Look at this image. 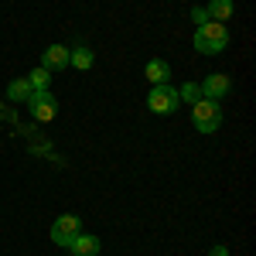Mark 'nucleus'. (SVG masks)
I'll return each mask as SVG.
<instances>
[{"instance_id":"f8f14e48","label":"nucleus","mask_w":256,"mask_h":256,"mask_svg":"<svg viewBox=\"0 0 256 256\" xmlns=\"http://www.w3.org/2000/svg\"><path fill=\"white\" fill-rule=\"evenodd\" d=\"M28 86H31V89H48V86H52V72L38 65V68H34V72L28 76Z\"/></svg>"},{"instance_id":"6e6552de","label":"nucleus","mask_w":256,"mask_h":256,"mask_svg":"<svg viewBox=\"0 0 256 256\" xmlns=\"http://www.w3.org/2000/svg\"><path fill=\"white\" fill-rule=\"evenodd\" d=\"M72 256H96L99 253V236H89V232H79V236L72 239L68 246H65Z\"/></svg>"},{"instance_id":"2eb2a0df","label":"nucleus","mask_w":256,"mask_h":256,"mask_svg":"<svg viewBox=\"0 0 256 256\" xmlns=\"http://www.w3.org/2000/svg\"><path fill=\"white\" fill-rule=\"evenodd\" d=\"M192 14H195V20H202V24H205V20H208V14H205V10H202V7H195V10H192Z\"/></svg>"},{"instance_id":"ddd939ff","label":"nucleus","mask_w":256,"mask_h":256,"mask_svg":"<svg viewBox=\"0 0 256 256\" xmlns=\"http://www.w3.org/2000/svg\"><path fill=\"white\" fill-rule=\"evenodd\" d=\"M68 65H76V68H82V72L92 68V52H89V48H76L72 58H68Z\"/></svg>"},{"instance_id":"423d86ee","label":"nucleus","mask_w":256,"mask_h":256,"mask_svg":"<svg viewBox=\"0 0 256 256\" xmlns=\"http://www.w3.org/2000/svg\"><path fill=\"white\" fill-rule=\"evenodd\" d=\"M68 58H72V48H65V44H48L44 55H41V68L62 72V68H68Z\"/></svg>"},{"instance_id":"4468645a","label":"nucleus","mask_w":256,"mask_h":256,"mask_svg":"<svg viewBox=\"0 0 256 256\" xmlns=\"http://www.w3.org/2000/svg\"><path fill=\"white\" fill-rule=\"evenodd\" d=\"M181 99H188V102H198L202 99V89H198L195 82H188V86H181V92H178Z\"/></svg>"},{"instance_id":"9b49d317","label":"nucleus","mask_w":256,"mask_h":256,"mask_svg":"<svg viewBox=\"0 0 256 256\" xmlns=\"http://www.w3.org/2000/svg\"><path fill=\"white\" fill-rule=\"evenodd\" d=\"M31 92H34V89L28 86V79H14L10 86H7V99H10V102H28Z\"/></svg>"},{"instance_id":"39448f33","label":"nucleus","mask_w":256,"mask_h":256,"mask_svg":"<svg viewBox=\"0 0 256 256\" xmlns=\"http://www.w3.org/2000/svg\"><path fill=\"white\" fill-rule=\"evenodd\" d=\"M28 106H31V113L38 123H48V120H55V96L48 92V89H34L31 99H28Z\"/></svg>"},{"instance_id":"0eeeda50","label":"nucleus","mask_w":256,"mask_h":256,"mask_svg":"<svg viewBox=\"0 0 256 256\" xmlns=\"http://www.w3.org/2000/svg\"><path fill=\"white\" fill-rule=\"evenodd\" d=\"M198 89H202V96H205V99H222V96H229L232 82H229V76H226V72H212V76L202 82Z\"/></svg>"},{"instance_id":"f257e3e1","label":"nucleus","mask_w":256,"mask_h":256,"mask_svg":"<svg viewBox=\"0 0 256 256\" xmlns=\"http://www.w3.org/2000/svg\"><path fill=\"white\" fill-rule=\"evenodd\" d=\"M229 44H232V34H229L226 24H218V20H205V24H198L195 48L202 52V55H222Z\"/></svg>"},{"instance_id":"1a4fd4ad","label":"nucleus","mask_w":256,"mask_h":256,"mask_svg":"<svg viewBox=\"0 0 256 256\" xmlns=\"http://www.w3.org/2000/svg\"><path fill=\"white\" fill-rule=\"evenodd\" d=\"M144 76L150 79V86H164V82L171 79V65H168L164 58H150L147 68H144Z\"/></svg>"},{"instance_id":"9d476101","label":"nucleus","mask_w":256,"mask_h":256,"mask_svg":"<svg viewBox=\"0 0 256 256\" xmlns=\"http://www.w3.org/2000/svg\"><path fill=\"white\" fill-rule=\"evenodd\" d=\"M208 20H218V24H226V20L236 14V4L232 0H208Z\"/></svg>"},{"instance_id":"f03ea898","label":"nucleus","mask_w":256,"mask_h":256,"mask_svg":"<svg viewBox=\"0 0 256 256\" xmlns=\"http://www.w3.org/2000/svg\"><path fill=\"white\" fill-rule=\"evenodd\" d=\"M192 123H195L198 134H216L218 123H222V106H218L216 99H198L195 110H192Z\"/></svg>"},{"instance_id":"20e7f679","label":"nucleus","mask_w":256,"mask_h":256,"mask_svg":"<svg viewBox=\"0 0 256 256\" xmlns=\"http://www.w3.org/2000/svg\"><path fill=\"white\" fill-rule=\"evenodd\" d=\"M79 232H82V222L76 216H58L52 222V242H55V246H68Z\"/></svg>"},{"instance_id":"7ed1b4c3","label":"nucleus","mask_w":256,"mask_h":256,"mask_svg":"<svg viewBox=\"0 0 256 256\" xmlns=\"http://www.w3.org/2000/svg\"><path fill=\"white\" fill-rule=\"evenodd\" d=\"M178 102H181L178 89L164 82V86H154V89H150V96H147V110L158 113V116H168V113H174V110H178Z\"/></svg>"}]
</instances>
